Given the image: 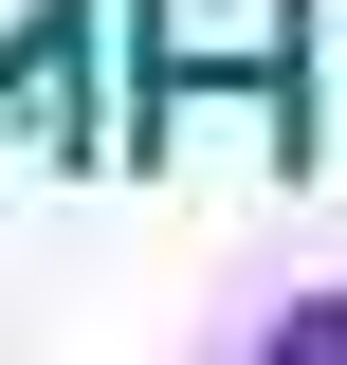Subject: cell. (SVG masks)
I'll return each mask as SVG.
<instances>
[]
</instances>
